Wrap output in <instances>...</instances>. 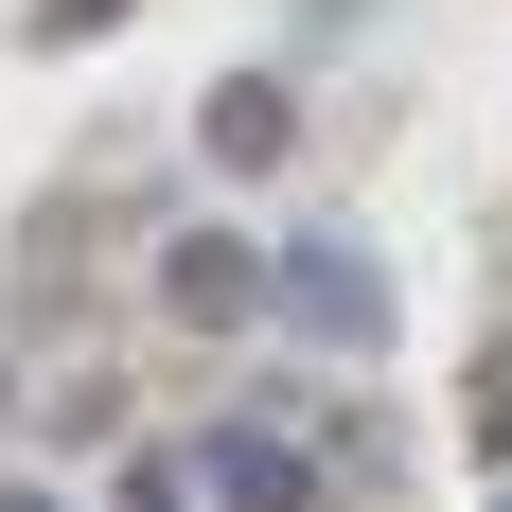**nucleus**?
Instances as JSON below:
<instances>
[{
	"label": "nucleus",
	"instance_id": "4",
	"mask_svg": "<svg viewBox=\"0 0 512 512\" xmlns=\"http://www.w3.org/2000/svg\"><path fill=\"white\" fill-rule=\"evenodd\" d=\"M195 477H212L230 512H318V460L283 442V424H212V442H195Z\"/></svg>",
	"mask_w": 512,
	"mask_h": 512
},
{
	"label": "nucleus",
	"instance_id": "6",
	"mask_svg": "<svg viewBox=\"0 0 512 512\" xmlns=\"http://www.w3.org/2000/svg\"><path fill=\"white\" fill-rule=\"evenodd\" d=\"M0 512H53V495H0Z\"/></svg>",
	"mask_w": 512,
	"mask_h": 512
},
{
	"label": "nucleus",
	"instance_id": "7",
	"mask_svg": "<svg viewBox=\"0 0 512 512\" xmlns=\"http://www.w3.org/2000/svg\"><path fill=\"white\" fill-rule=\"evenodd\" d=\"M0 407H18V371H0Z\"/></svg>",
	"mask_w": 512,
	"mask_h": 512
},
{
	"label": "nucleus",
	"instance_id": "3",
	"mask_svg": "<svg viewBox=\"0 0 512 512\" xmlns=\"http://www.w3.org/2000/svg\"><path fill=\"white\" fill-rule=\"evenodd\" d=\"M159 301H177V318H212V336H248V318L283 301V283H265V265L230 248V230H177V248H159Z\"/></svg>",
	"mask_w": 512,
	"mask_h": 512
},
{
	"label": "nucleus",
	"instance_id": "5",
	"mask_svg": "<svg viewBox=\"0 0 512 512\" xmlns=\"http://www.w3.org/2000/svg\"><path fill=\"white\" fill-rule=\"evenodd\" d=\"M106 18H124V0H36V36H106Z\"/></svg>",
	"mask_w": 512,
	"mask_h": 512
},
{
	"label": "nucleus",
	"instance_id": "8",
	"mask_svg": "<svg viewBox=\"0 0 512 512\" xmlns=\"http://www.w3.org/2000/svg\"><path fill=\"white\" fill-rule=\"evenodd\" d=\"M495 512H512V495H495Z\"/></svg>",
	"mask_w": 512,
	"mask_h": 512
},
{
	"label": "nucleus",
	"instance_id": "1",
	"mask_svg": "<svg viewBox=\"0 0 512 512\" xmlns=\"http://www.w3.org/2000/svg\"><path fill=\"white\" fill-rule=\"evenodd\" d=\"M265 283H283V318H301L318 354H389V265H371L354 230H283Z\"/></svg>",
	"mask_w": 512,
	"mask_h": 512
},
{
	"label": "nucleus",
	"instance_id": "2",
	"mask_svg": "<svg viewBox=\"0 0 512 512\" xmlns=\"http://www.w3.org/2000/svg\"><path fill=\"white\" fill-rule=\"evenodd\" d=\"M195 142H212V177H283V159H301V89H283V71H230Z\"/></svg>",
	"mask_w": 512,
	"mask_h": 512
}]
</instances>
